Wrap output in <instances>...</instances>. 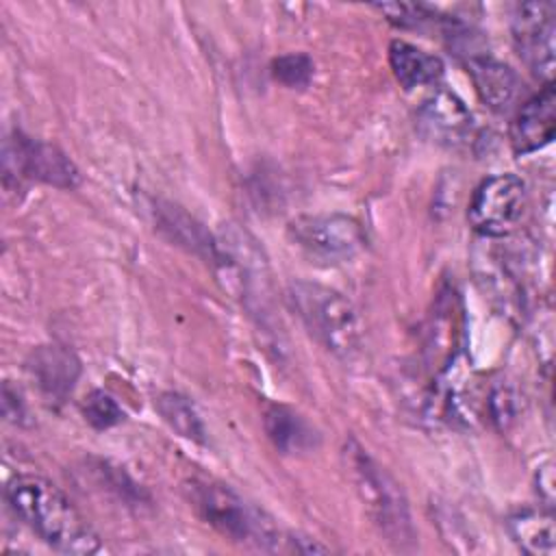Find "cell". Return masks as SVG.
<instances>
[{
    "instance_id": "cell-3",
    "label": "cell",
    "mask_w": 556,
    "mask_h": 556,
    "mask_svg": "<svg viewBox=\"0 0 556 556\" xmlns=\"http://www.w3.org/2000/svg\"><path fill=\"white\" fill-rule=\"evenodd\" d=\"M287 300L306 330L334 356L348 358L361 345V321L348 298L339 291L295 280L287 289Z\"/></svg>"
},
{
    "instance_id": "cell-2",
    "label": "cell",
    "mask_w": 556,
    "mask_h": 556,
    "mask_svg": "<svg viewBox=\"0 0 556 556\" xmlns=\"http://www.w3.org/2000/svg\"><path fill=\"white\" fill-rule=\"evenodd\" d=\"M189 497L200 517L232 543L274 552L280 547V541H287L261 508L226 484L193 480Z\"/></svg>"
},
{
    "instance_id": "cell-20",
    "label": "cell",
    "mask_w": 556,
    "mask_h": 556,
    "mask_svg": "<svg viewBox=\"0 0 556 556\" xmlns=\"http://www.w3.org/2000/svg\"><path fill=\"white\" fill-rule=\"evenodd\" d=\"M376 9L387 15V20L400 28H419L432 20V11L424 4H406V2H387L376 4Z\"/></svg>"
},
{
    "instance_id": "cell-14",
    "label": "cell",
    "mask_w": 556,
    "mask_h": 556,
    "mask_svg": "<svg viewBox=\"0 0 556 556\" xmlns=\"http://www.w3.org/2000/svg\"><path fill=\"white\" fill-rule=\"evenodd\" d=\"M389 63L404 89L432 85L443 76V61L439 56L402 39L391 41Z\"/></svg>"
},
{
    "instance_id": "cell-6",
    "label": "cell",
    "mask_w": 556,
    "mask_h": 556,
    "mask_svg": "<svg viewBox=\"0 0 556 556\" xmlns=\"http://www.w3.org/2000/svg\"><path fill=\"white\" fill-rule=\"evenodd\" d=\"M2 169L7 180L30 178L59 189H74L80 182L76 165L56 146L35 141L20 130L4 137Z\"/></svg>"
},
{
    "instance_id": "cell-5",
    "label": "cell",
    "mask_w": 556,
    "mask_h": 556,
    "mask_svg": "<svg viewBox=\"0 0 556 556\" xmlns=\"http://www.w3.org/2000/svg\"><path fill=\"white\" fill-rule=\"evenodd\" d=\"M289 239L319 263H343L365 248L361 224L339 213L295 217L289 224Z\"/></svg>"
},
{
    "instance_id": "cell-10",
    "label": "cell",
    "mask_w": 556,
    "mask_h": 556,
    "mask_svg": "<svg viewBox=\"0 0 556 556\" xmlns=\"http://www.w3.org/2000/svg\"><path fill=\"white\" fill-rule=\"evenodd\" d=\"M556 132V93L547 83L536 96H532L510 124V143L517 154H530L541 150L554 139Z\"/></svg>"
},
{
    "instance_id": "cell-15",
    "label": "cell",
    "mask_w": 556,
    "mask_h": 556,
    "mask_svg": "<svg viewBox=\"0 0 556 556\" xmlns=\"http://www.w3.org/2000/svg\"><path fill=\"white\" fill-rule=\"evenodd\" d=\"M513 541L532 556H552L556 549L554 517L541 508H521L508 517Z\"/></svg>"
},
{
    "instance_id": "cell-1",
    "label": "cell",
    "mask_w": 556,
    "mask_h": 556,
    "mask_svg": "<svg viewBox=\"0 0 556 556\" xmlns=\"http://www.w3.org/2000/svg\"><path fill=\"white\" fill-rule=\"evenodd\" d=\"M11 510L48 545L65 554H91L100 539L65 493L35 473H20L7 484Z\"/></svg>"
},
{
    "instance_id": "cell-16",
    "label": "cell",
    "mask_w": 556,
    "mask_h": 556,
    "mask_svg": "<svg viewBox=\"0 0 556 556\" xmlns=\"http://www.w3.org/2000/svg\"><path fill=\"white\" fill-rule=\"evenodd\" d=\"M156 222H159V228H163L174 241H178L180 245L198 252V254H204L213 261L219 258V252H217V245L213 243V239L206 235V230L193 222L187 213H182L178 206H172V204H165L156 208Z\"/></svg>"
},
{
    "instance_id": "cell-4",
    "label": "cell",
    "mask_w": 556,
    "mask_h": 556,
    "mask_svg": "<svg viewBox=\"0 0 556 556\" xmlns=\"http://www.w3.org/2000/svg\"><path fill=\"white\" fill-rule=\"evenodd\" d=\"M345 452L356 491L380 534L395 547H410L415 543V528L400 484L354 441Z\"/></svg>"
},
{
    "instance_id": "cell-8",
    "label": "cell",
    "mask_w": 556,
    "mask_h": 556,
    "mask_svg": "<svg viewBox=\"0 0 556 556\" xmlns=\"http://www.w3.org/2000/svg\"><path fill=\"white\" fill-rule=\"evenodd\" d=\"M556 7L552 2H523L513 15V41L517 54L536 78L549 80L554 74Z\"/></svg>"
},
{
    "instance_id": "cell-7",
    "label": "cell",
    "mask_w": 556,
    "mask_h": 556,
    "mask_svg": "<svg viewBox=\"0 0 556 556\" xmlns=\"http://www.w3.org/2000/svg\"><path fill=\"white\" fill-rule=\"evenodd\" d=\"M526 211V182L515 174L482 180L469 202V224L482 237H504L517 228Z\"/></svg>"
},
{
    "instance_id": "cell-13",
    "label": "cell",
    "mask_w": 556,
    "mask_h": 556,
    "mask_svg": "<svg viewBox=\"0 0 556 556\" xmlns=\"http://www.w3.org/2000/svg\"><path fill=\"white\" fill-rule=\"evenodd\" d=\"M263 424L269 441L282 454H306L319 445V432L298 410L289 406H267Z\"/></svg>"
},
{
    "instance_id": "cell-11",
    "label": "cell",
    "mask_w": 556,
    "mask_h": 556,
    "mask_svg": "<svg viewBox=\"0 0 556 556\" xmlns=\"http://www.w3.org/2000/svg\"><path fill=\"white\" fill-rule=\"evenodd\" d=\"M28 371L50 402H63L80 376V361L63 345H39L28 356Z\"/></svg>"
},
{
    "instance_id": "cell-19",
    "label": "cell",
    "mask_w": 556,
    "mask_h": 556,
    "mask_svg": "<svg viewBox=\"0 0 556 556\" xmlns=\"http://www.w3.org/2000/svg\"><path fill=\"white\" fill-rule=\"evenodd\" d=\"M83 415L85 419L98 428V430H104V428H113L117 426L119 421H124V410L122 406L104 391H91L85 402H83Z\"/></svg>"
},
{
    "instance_id": "cell-18",
    "label": "cell",
    "mask_w": 556,
    "mask_h": 556,
    "mask_svg": "<svg viewBox=\"0 0 556 556\" xmlns=\"http://www.w3.org/2000/svg\"><path fill=\"white\" fill-rule=\"evenodd\" d=\"M271 74L278 83H282L289 89H304L313 80L315 65L313 61L302 52H291L274 59Z\"/></svg>"
},
{
    "instance_id": "cell-22",
    "label": "cell",
    "mask_w": 556,
    "mask_h": 556,
    "mask_svg": "<svg viewBox=\"0 0 556 556\" xmlns=\"http://www.w3.org/2000/svg\"><path fill=\"white\" fill-rule=\"evenodd\" d=\"M536 491L547 502V506H552V502H554V476H552V465L549 463L545 467H541L539 473H536Z\"/></svg>"
},
{
    "instance_id": "cell-9",
    "label": "cell",
    "mask_w": 556,
    "mask_h": 556,
    "mask_svg": "<svg viewBox=\"0 0 556 556\" xmlns=\"http://www.w3.org/2000/svg\"><path fill=\"white\" fill-rule=\"evenodd\" d=\"M419 132L443 148H460L473 135V117L460 98L437 89L417 111Z\"/></svg>"
},
{
    "instance_id": "cell-12",
    "label": "cell",
    "mask_w": 556,
    "mask_h": 556,
    "mask_svg": "<svg viewBox=\"0 0 556 556\" xmlns=\"http://www.w3.org/2000/svg\"><path fill=\"white\" fill-rule=\"evenodd\" d=\"M467 72L480 100L493 111H504L513 104L519 91L517 74L502 61L489 54H471L467 59Z\"/></svg>"
},
{
    "instance_id": "cell-21",
    "label": "cell",
    "mask_w": 556,
    "mask_h": 556,
    "mask_svg": "<svg viewBox=\"0 0 556 556\" xmlns=\"http://www.w3.org/2000/svg\"><path fill=\"white\" fill-rule=\"evenodd\" d=\"M2 413H4V417H7L9 421H13V424H22L24 417H26L24 404H22L17 391H15V393L11 391V384H9V382H4V387H2Z\"/></svg>"
},
{
    "instance_id": "cell-17",
    "label": "cell",
    "mask_w": 556,
    "mask_h": 556,
    "mask_svg": "<svg viewBox=\"0 0 556 556\" xmlns=\"http://www.w3.org/2000/svg\"><path fill=\"white\" fill-rule=\"evenodd\" d=\"M156 408L163 419L185 439L204 441V426L193 408V404L180 393H161L156 397Z\"/></svg>"
}]
</instances>
